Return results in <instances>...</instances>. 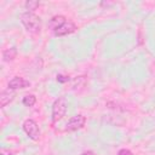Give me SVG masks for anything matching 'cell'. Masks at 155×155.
Returning a JSON list of instances; mask_svg holds the SVG:
<instances>
[{"label":"cell","mask_w":155,"mask_h":155,"mask_svg":"<svg viewBox=\"0 0 155 155\" xmlns=\"http://www.w3.org/2000/svg\"><path fill=\"white\" fill-rule=\"evenodd\" d=\"M81 155H94V153L91 151V150H87V151H84Z\"/></svg>","instance_id":"9a60e30c"},{"label":"cell","mask_w":155,"mask_h":155,"mask_svg":"<svg viewBox=\"0 0 155 155\" xmlns=\"http://www.w3.org/2000/svg\"><path fill=\"white\" fill-rule=\"evenodd\" d=\"M85 122H86V119H85L84 115H81V114L74 115L73 117H70L68 120V122L65 125V131H68V132L78 131V130H80V128L84 127Z\"/></svg>","instance_id":"277c9868"},{"label":"cell","mask_w":155,"mask_h":155,"mask_svg":"<svg viewBox=\"0 0 155 155\" xmlns=\"http://www.w3.org/2000/svg\"><path fill=\"white\" fill-rule=\"evenodd\" d=\"M75 30H76V25H75L73 22L67 21V22L63 23L61 27H58V28L53 31V34H54V36H64V35H68V34L74 33Z\"/></svg>","instance_id":"5b68a950"},{"label":"cell","mask_w":155,"mask_h":155,"mask_svg":"<svg viewBox=\"0 0 155 155\" xmlns=\"http://www.w3.org/2000/svg\"><path fill=\"white\" fill-rule=\"evenodd\" d=\"M67 108H68V102L64 97L57 98L52 105V121L57 122L59 120L63 119V116L67 113Z\"/></svg>","instance_id":"7a4b0ae2"},{"label":"cell","mask_w":155,"mask_h":155,"mask_svg":"<svg viewBox=\"0 0 155 155\" xmlns=\"http://www.w3.org/2000/svg\"><path fill=\"white\" fill-rule=\"evenodd\" d=\"M22 103L25 105V107H33L35 103H36V97L34 94H27L23 97V101Z\"/></svg>","instance_id":"30bf717a"},{"label":"cell","mask_w":155,"mask_h":155,"mask_svg":"<svg viewBox=\"0 0 155 155\" xmlns=\"http://www.w3.org/2000/svg\"><path fill=\"white\" fill-rule=\"evenodd\" d=\"M117 155H133V154H132V151L128 150V149H120L119 153H117Z\"/></svg>","instance_id":"4fadbf2b"},{"label":"cell","mask_w":155,"mask_h":155,"mask_svg":"<svg viewBox=\"0 0 155 155\" xmlns=\"http://www.w3.org/2000/svg\"><path fill=\"white\" fill-rule=\"evenodd\" d=\"M21 22L29 33H38L40 30L41 21L40 17L34 12H29V11L23 12L21 15Z\"/></svg>","instance_id":"6da1fadb"},{"label":"cell","mask_w":155,"mask_h":155,"mask_svg":"<svg viewBox=\"0 0 155 155\" xmlns=\"http://www.w3.org/2000/svg\"><path fill=\"white\" fill-rule=\"evenodd\" d=\"M29 86H30V82L28 80L21 78V76H15L12 80L8 81V85H7L8 88L15 90V91L18 90V88H27Z\"/></svg>","instance_id":"8992f818"},{"label":"cell","mask_w":155,"mask_h":155,"mask_svg":"<svg viewBox=\"0 0 155 155\" xmlns=\"http://www.w3.org/2000/svg\"><path fill=\"white\" fill-rule=\"evenodd\" d=\"M39 5H40L39 1H33V0H29V1H27V2L24 4L27 11H29V12H34V10H36V7H38Z\"/></svg>","instance_id":"8fae6325"},{"label":"cell","mask_w":155,"mask_h":155,"mask_svg":"<svg viewBox=\"0 0 155 155\" xmlns=\"http://www.w3.org/2000/svg\"><path fill=\"white\" fill-rule=\"evenodd\" d=\"M16 56H17V50L15 47L7 48L2 52V61L4 62H11L16 58Z\"/></svg>","instance_id":"9c48e42d"},{"label":"cell","mask_w":155,"mask_h":155,"mask_svg":"<svg viewBox=\"0 0 155 155\" xmlns=\"http://www.w3.org/2000/svg\"><path fill=\"white\" fill-rule=\"evenodd\" d=\"M0 155H12V153L10 150H7V149H1Z\"/></svg>","instance_id":"5bb4252c"},{"label":"cell","mask_w":155,"mask_h":155,"mask_svg":"<svg viewBox=\"0 0 155 155\" xmlns=\"http://www.w3.org/2000/svg\"><path fill=\"white\" fill-rule=\"evenodd\" d=\"M16 97V92L15 90L11 88H6L0 93V103H1V108H5L8 103H11Z\"/></svg>","instance_id":"52a82bcc"},{"label":"cell","mask_w":155,"mask_h":155,"mask_svg":"<svg viewBox=\"0 0 155 155\" xmlns=\"http://www.w3.org/2000/svg\"><path fill=\"white\" fill-rule=\"evenodd\" d=\"M57 81H58V82H61V84H64V82L69 81V78H68V76H65V75L58 74V75H57Z\"/></svg>","instance_id":"7c38bea8"},{"label":"cell","mask_w":155,"mask_h":155,"mask_svg":"<svg viewBox=\"0 0 155 155\" xmlns=\"http://www.w3.org/2000/svg\"><path fill=\"white\" fill-rule=\"evenodd\" d=\"M23 131L33 140H38L40 138V128L38 126L36 121H34L33 119H27L23 122Z\"/></svg>","instance_id":"3957f363"},{"label":"cell","mask_w":155,"mask_h":155,"mask_svg":"<svg viewBox=\"0 0 155 155\" xmlns=\"http://www.w3.org/2000/svg\"><path fill=\"white\" fill-rule=\"evenodd\" d=\"M67 21H65V17L64 16H62V15H57V16H53L51 19H50V22H48V27L54 31L58 27H61L63 23H65Z\"/></svg>","instance_id":"ba28073f"}]
</instances>
